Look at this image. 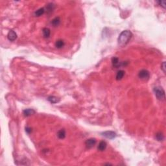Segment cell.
Listing matches in <instances>:
<instances>
[{
    "instance_id": "cell-12",
    "label": "cell",
    "mask_w": 166,
    "mask_h": 166,
    "mask_svg": "<svg viewBox=\"0 0 166 166\" xmlns=\"http://www.w3.org/2000/svg\"><path fill=\"white\" fill-rule=\"evenodd\" d=\"M54 9V5L52 3H50L49 4H47L46 6V11L47 13L52 12L53 10Z\"/></svg>"
},
{
    "instance_id": "cell-15",
    "label": "cell",
    "mask_w": 166,
    "mask_h": 166,
    "mask_svg": "<svg viewBox=\"0 0 166 166\" xmlns=\"http://www.w3.org/2000/svg\"><path fill=\"white\" fill-rule=\"evenodd\" d=\"M64 42L62 40H60V39L57 40L56 43H55V46L57 47L58 49L62 48V47H64Z\"/></svg>"
},
{
    "instance_id": "cell-18",
    "label": "cell",
    "mask_w": 166,
    "mask_h": 166,
    "mask_svg": "<svg viewBox=\"0 0 166 166\" xmlns=\"http://www.w3.org/2000/svg\"><path fill=\"white\" fill-rule=\"evenodd\" d=\"M156 140L159 141H163L164 140V136L163 134L162 133V132H159L158 133H156Z\"/></svg>"
},
{
    "instance_id": "cell-17",
    "label": "cell",
    "mask_w": 166,
    "mask_h": 166,
    "mask_svg": "<svg viewBox=\"0 0 166 166\" xmlns=\"http://www.w3.org/2000/svg\"><path fill=\"white\" fill-rule=\"evenodd\" d=\"M44 12H45V9L44 8H40L34 12V15L37 16V17H39V16H41L42 15H43Z\"/></svg>"
},
{
    "instance_id": "cell-13",
    "label": "cell",
    "mask_w": 166,
    "mask_h": 166,
    "mask_svg": "<svg viewBox=\"0 0 166 166\" xmlns=\"http://www.w3.org/2000/svg\"><path fill=\"white\" fill-rule=\"evenodd\" d=\"M57 136L59 139H64L66 137V131L64 129H60L57 133Z\"/></svg>"
},
{
    "instance_id": "cell-6",
    "label": "cell",
    "mask_w": 166,
    "mask_h": 166,
    "mask_svg": "<svg viewBox=\"0 0 166 166\" xmlns=\"http://www.w3.org/2000/svg\"><path fill=\"white\" fill-rule=\"evenodd\" d=\"M96 144V140L95 138H90L86 141L85 145L86 146V147L88 149H91L93 147H94V145Z\"/></svg>"
},
{
    "instance_id": "cell-1",
    "label": "cell",
    "mask_w": 166,
    "mask_h": 166,
    "mask_svg": "<svg viewBox=\"0 0 166 166\" xmlns=\"http://www.w3.org/2000/svg\"><path fill=\"white\" fill-rule=\"evenodd\" d=\"M132 36V33H131V31L126 30V31H123L121 32L117 39V42L119 46H124L125 45H127L131 40Z\"/></svg>"
},
{
    "instance_id": "cell-21",
    "label": "cell",
    "mask_w": 166,
    "mask_h": 166,
    "mask_svg": "<svg viewBox=\"0 0 166 166\" xmlns=\"http://www.w3.org/2000/svg\"><path fill=\"white\" fill-rule=\"evenodd\" d=\"M25 132L27 133V134H30L31 132H32V129L30 128V127H27L25 128Z\"/></svg>"
},
{
    "instance_id": "cell-3",
    "label": "cell",
    "mask_w": 166,
    "mask_h": 166,
    "mask_svg": "<svg viewBox=\"0 0 166 166\" xmlns=\"http://www.w3.org/2000/svg\"><path fill=\"white\" fill-rule=\"evenodd\" d=\"M138 77L141 80H147L150 77V73L147 70H141L138 73Z\"/></svg>"
},
{
    "instance_id": "cell-2",
    "label": "cell",
    "mask_w": 166,
    "mask_h": 166,
    "mask_svg": "<svg viewBox=\"0 0 166 166\" xmlns=\"http://www.w3.org/2000/svg\"><path fill=\"white\" fill-rule=\"evenodd\" d=\"M154 91L155 93L156 97H157L158 99L159 100H164L165 99V91L163 90V89L160 87H155L154 88Z\"/></svg>"
},
{
    "instance_id": "cell-11",
    "label": "cell",
    "mask_w": 166,
    "mask_h": 166,
    "mask_svg": "<svg viewBox=\"0 0 166 166\" xmlns=\"http://www.w3.org/2000/svg\"><path fill=\"white\" fill-rule=\"evenodd\" d=\"M42 33H43V35H44V38H49L51 34V31L49 28H44L42 29Z\"/></svg>"
},
{
    "instance_id": "cell-8",
    "label": "cell",
    "mask_w": 166,
    "mask_h": 166,
    "mask_svg": "<svg viewBox=\"0 0 166 166\" xmlns=\"http://www.w3.org/2000/svg\"><path fill=\"white\" fill-rule=\"evenodd\" d=\"M106 146H107V143L106 141H101L99 143L98 147H97V149L100 151H104L106 149Z\"/></svg>"
},
{
    "instance_id": "cell-16",
    "label": "cell",
    "mask_w": 166,
    "mask_h": 166,
    "mask_svg": "<svg viewBox=\"0 0 166 166\" xmlns=\"http://www.w3.org/2000/svg\"><path fill=\"white\" fill-rule=\"evenodd\" d=\"M48 101L51 103H57L58 102H59L60 99L54 96H49L48 97Z\"/></svg>"
},
{
    "instance_id": "cell-9",
    "label": "cell",
    "mask_w": 166,
    "mask_h": 166,
    "mask_svg": "<svg viewBox=\"0 0 166 166\" xmlns=\"http://www.w3.org/2000/svg\"><path fill=\"white\" fill-rule=\"evenodd\" d=\"M23 115L25 116V117H29L31 116V115H33V114H35V111L33 109H31V108H28V109H25L24 110L23 112Z\"/></svg>"
},
{
    "instance_id": "cell-7",
    "label": "cell",
    "mask_w": 166,
    "mask_h": 166,
    "mask_svg": "<svg viewBox=\"0 0 166 166\" xmlns=\"http://www.w3.org/2000/svg\"><path fill=\"white\" fill-rule=\"evenodd\" d=\"M7 38L8 40H10V41H14L17 38V34L14 31H10L8 33Z\"/></svg>"
},
{
    "instance_id": "cell-20",
    "label": "cell",
    "mask_w": 166,
    "mask_h": 166,
    "mask_svg": "<svg viewBox=\"0 0 166 166\" xmlns=\"http://www.w3.org/2000/svg\"><path fill=\"white\" fill-rule=\"evenodd\" d=\"M161 69L163 70L164 73H166V62H163L161 66Z\"/></svg>"
},
{
    "instance_id": "cell-5",
    "label": "cell",
    "mask_w": 166,
    "mask_h": 166,
    "mask_svg": "<svg viewBox=\"0 0 166 166\" xmlns=\"http://www.w3.org/2000/svg\"><path fill=\"white\" fill-rule=\"evenodd\" d=\"M101 134L108 139H114L117 136L116 133L113 131H106V132H103Z\"/></svg>"
},
{
    "instance_id": "cell-14",
    "label": "cell",
    "mask_w": 166,
    "mask_h": 166,
    "mask_svg": "<svg viewBox=\"0 0 166 166\" xmlns=\"http://www.w3.org/2000/svg\"><path fill=\"white\" fill-rule=\"evenodd\" d=\"M60 23V18L59 17H56L54 18L53 20L51 21V24L54 27H57L59 25V24Z\"/></svg>"
},
{
    "instance_id": "cell-4",
    "label": "cell",
    "mask_w": 166,
    "mask_h": 166,
    "mask_svg": "<svg viewBox=\"0 0 166 166\" xmlns=\"http://www.w3.org/2000/svg\"><path fill=\"white\" fill-rule=\"evenodd\" d=\"M112 63L113 66L116 67V68H118L120 66H125V64H124V62L123 63V62H119V58H117V57H113L112 58Z\"/></svg>"
},
{
    "instance_id": "cell-10",
    "label": "cell",
    "mask_w": 166,
    "mask_h": 166,
    "mask_svg": "<svg viewBox=\"0 0 166 166\" xmlns=\"http://www.w3.org/2000/svg\"><path fill=\"white\" fill-rule=\"evenodd\" d=\"M124 71H123V70H119V71H118L116 74V80H121L123 78V77H124Z\"/></svg>"
},
{
    "instance_id": "cell-19",
    "label": "cell",
    "mask_w": 166,
    "mask_h": 166,
    "mask_svg": "<svg viewBox=\"0 0 166 166\" xmlns=\"http://www.w3.org/2000/svg\"><path fill=\"white\" fill-rule=\"evenodd\" d=\"M158 3L163 8H166V1H158Z\"/></svg>"
}]
</instances>
